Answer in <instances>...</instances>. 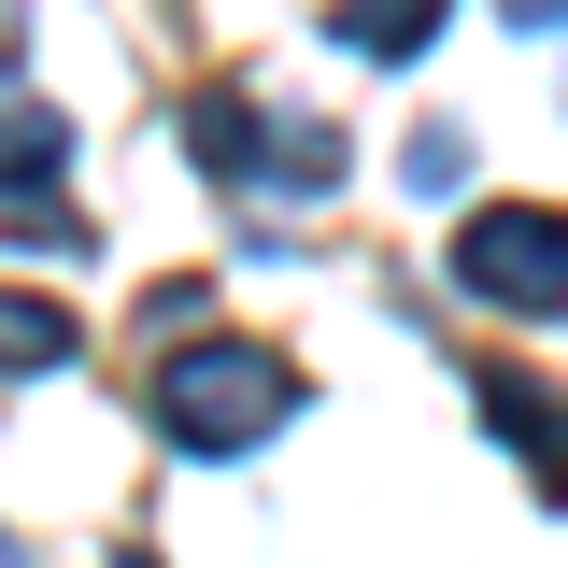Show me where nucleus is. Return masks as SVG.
I'll use <instances>...</instances> for the list:
<instances>
[{"label": "nucleus", "instance_id": "obj_7", "mask_svg": "<svg viewBox=\"0 0 568 568\" xmlns=\"http://www.w3.org/2000/svg\"><path fill=\"white\" fill-rule=\"evenodd\" d=\"M14 58H29V14H14V0H0V71H14Z\"/></svg>", "mask_w": 568, "mask_h": 568}, {"label": "nucleus", "instance_id": "obj_4", "mask_svg": "<svg viewBox=\"0 0 568 568\" xmlns=\"http://www.w3.org/2000/svg\"><path fill=\"white\" fill-rule=\"evenodd\" d=\"M484 426L526 455L540 497H568V384H540V369H484Z\"/></svg>", "mask_w": 568, "mask_h": 568}, {"label": "nucleus", "instance_id": "obj_3", "mask_svg": "<svg viewBox=\"0 0 568 568\" xmlns=\"http://www.w3.org/2000/svg\"><path fill=\"white\" fill-rule=\"evenodd\" d=\"M58 171H71V129L43 114V100H0V213H14L29 242H85V227H71V213L43 200Z\"/></svg>", "mask_w": 568, "mask_h": 568}, {"label": "nucleus", "instance_id": "obj_1", "mask_svg": "<svg viewBox=\"0 0 568 568\" xmlns=\"http://www.w3.org/2000/svg\"><path fill=\"white\" fill-rule=\"evenodd\" d=\"M298 413V369L271 342H185L156 355V426L185 440V455H242V440H271Z\"/></svg>", "mask_w": 568, "mask_h": 568}, {"label": "nucleus", "instance_id": "obj_5", "mask_svg": "<svg viewBox=\"0 0 568 568\" xmlns=\"http://www.w3.org/2000/svg\"><path fill=\"white\" fill-rule=\"evenodd\" d=\"M0 369H71V298L0 284Z\"/></svg>", "mask_w": 568, "mask_h": 568}, {"label": "nucleus", "instance_id": "obj_9", "mask_svg": "<svg viewBox=\"0 0 568 568\" xmlns=\"http://www.w3.org/2000/svg\"><path fill=\"white\" fill-rule=\"evenodd\" d=\"M114 568H142V555H114Z\"/></svg>", "mask_w": 568, "mask_h": 568}, {"label": "nucleus", "instance_id": "obj_2", "mask_svg": "<svg viewBox=\"0 0 568 568\" xmlns=\"http://www.w3.org/2000/svg\"><path fill=\"white\" fill-rule=\"evenodd\" d=\"M455 284L484 313H568V213L555 200H497L455 227Z\"/></svg>", "mask_w": 568, "mask_h": 568}, {"label": "nucleus", "instance_id": "obj_8", "mask_svg": "<svg viewBox=\"0 0 568 568\" xmlns=\"http://www.w3.org/2000/svg\"><path fill=\"white\" fill-rule=\"evenodd\" d=\"M555 14H568V0H511V29H555Z\"/></svg>", "mask_w": 568, "mask_h": 568}, {"label": "nucleus", "instance_id": "obj_6", "mask_svg": "<svg viewBox=\"0 0 568 568\" xmlns=\"http://www.w3.org/2000/svg\"><path fill=\"white\" fill-rule=\"evenodd\" d=\"M327 29H342L355 58H413L426 29H440V0H342V14H327Z\"/></svg>", "mask_w": 568, "mask_h": 568}]
</instances>
